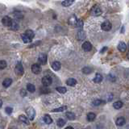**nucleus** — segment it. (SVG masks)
Segmentation results:
<instances>
[{
    "mask_svg": "<svg viewBox=\"0 0 129 129\" xmlns=\"http://www.w3.org/2000/svg\"><path fill=\"white\" fill-rule=\"evenodd\" d=\"M65 129H73V128H72V127H67Z\"/></svg>",
    "mask_w": 129,
    "mask_h": 129,
    "instance_id": "39",
    "label": "nucleus"
},
{
    "mask_svg": "<svg viewBox=\"0 0 129 129\" xmlns=\"http://www.w3.org/2000/svg\"><path fill=\"white\" fill-rule=\"evenodd\" d=\"M25 34L28 35L29 38L31 39H33L34 38V36H35V34H34V32H33L32 30H27L26 32H25Z\"/></svg>",
    "mask_w": 129,
    "mask_h": 129,
    "instance_id": "24",
    "label": "nucleus"
},
{
    "mask_svg": "<svg viewBox=\"0 0 129 129\" xmlns=\"http://www.w3.org/2000/svg\"><path fill=\"white\" fill-rule=\"evenodd\" d=\"M111 27H112L111 23L109 21L103 22V23H102V25H101L102 29H103V31H105V32H108V31H110L111 29Z\"/></svg>",
    "mask_w": 129,
    "mask_h": 129,
    "instance_id": "5",
    "label": "nucleus"
},
{
    "mask_svg": "<svg viewBox=\"0 0 129 129\" xmlns=\"http://www.w3.org/2000/svg\"><path fill=\"white\" fill-rule=\"evenodd\" d=\"M77 20H78V19H77V18L73 15V16H72L70 19V23L71 24V25H77Z\"/></svg>",
    "mask_w": 129,
    "mask_h": 129,
    "instance_id": "25",
    "label": "nucleus"
},
{
    "mask_svg": "<svg viewBox=\"0 0 129 129\" xmlns=\"http://www.w3.org/2000/svg\"><path fill=\"white\" fill-rule=\"evenodd\" d=\"M66 84L70 86H74L77 84V81L74 78H69L66 81Z\"/></svg>",
    "mask_w": 129,
    "mask_h": 129,
    "instance_id": "19",
    "label": "nucleus"
},
{
    "mask_svg": "<svg viewBox=\"0 0 129 129\" xmlns=\"http://www.w3.org/2000/svg\"><path fill=\"white\" fill-rule=\"evenodd\" d=\"M102 81H103V76L100 73H96V75H95L94 78V82L95 83H100Z\"/></svg>",
    "mask_w": 129,
    "mask_h": 129,
    "instance_id": "17",
    "label": "nucleus"
},
{
    "mask_svg": "<svg viewBox=\"0 0 129 129\" xmlns=\"http://www.w3.org/2000/svg\"><path fill=\"white\" fill-rule=\"evenodd\" d=\"M32 71L33 73H35V74H39L41 72V65L38 64H32Z\"/></svg>",
    "mask_w": 129,
    "mask_h": 129,
    "instance_id": "7",
    "label": "nucleus"
},
{
    "mask_svg": "<svg viewBox=\"0 0 129 129\" xmlns=\"http://www.w3.org/2000/svg\"><path fill=\"white\" fill-rule=\"evenodd\" d=\"M38 61L41 64H45L47 63V56L44 53H41L38 57Z\"/></svg>",
    "mask_w": 129,
    "mask_h": 129,
    "instance_id": "9",
    "label": "nucleus"
},
{
    "mask_svg": "<svg viewBox=\"0 0 129 129\" xmlns=\"http://www.w3.org/2000/svg\"><path fill=\"white\" fill-rule=\"evenodd\" d=\"M7 64H6V61H0V70H4Z\"/></svg>",
    "mask_w": 129,
    "mask_h": 129,
    "instance_id": "32",
    "label": "nucleus"
},
{
    "mask_svg": "<svg viewBox=\"0 0 129 129\" xmlns=\"http://www.w3.org/2000/svg\"><path fill=\"white\" fill-rule=\"evenodd\" d=\"M118 49L120 51L121 53H124L127 50V45L124 42H119V45H118Z\"/></svg>",
    "mask_w": 129,
    "mask_h": 129,
    "instance_id": "10",
    "label": "nucleus"
},
{
    "mask_svg": "<svg viewBox=\"0 0 129 129\" xmlns=\"http://www.w3.org/2000/svg\"><path fill=\"white\" fill-rule=\"evenodd\" d=\"M66 109H67V106H61V107H58L56 109H53L52 111L53 112H62V111H65Z\"/></svg>",
    "mask_w": 129,
    "mask_h": 129,
    "instance_id": "23",
    "label": "nucleus"
},
{
    "mask_svg": "<svg viewBox=\"0 0 129 129\" xmlns=\"http://www.w3.org/2000/svg\"><path fill=\"white\" fill-rule=\"evenodd\" d=\"M127 57H128V59L129 60V53H128V55H127Z\"/></svg>",
    "mask_w": 129,
    "mask_h": 129,
    "instance_id": "40",
    "label": "nucleus"
},
{
    "mask_svg": "<svg viewBox=\"0 0 129 129\" xmlns=\"http://www.w3.org/2000/svg\"><path fill=\"white\" fill-rule=\"evenodd\" d=\"M20 94H21V95L22 96H26L27 95V92H26V90H24V89H22L21 90V91H20Z\"/></svg>",
    "mask_w": 129,
    "mask_h": 129,
    "instance_id": "36",
    "label": "nucleus"
},
{
    "mask_svg": "<svg viewBox=\"0 0 129 129\" xmlns=\"http://www.w3.org/2000/svg\"><path fill=\"white\" fill-rule=\"evenodd\" d=\"M86 37L85 34H84V32H82V31H79L78 32V40H80V41H82V40H84Z\"/></svg>",
    "mask_w": 129,
    "mask_h": 129,
    "instance_id": "33",
    "label": "nucleus"
},
{
    "mask_svg": "<svg viewBox=\"0 0 129 129\" xmlns=\"http://www.w3.org/2000/svg\"><path fill=\"white\" fill-rule=\"evenodd\" d=\"M10 129H14V128H10Z\"/></svg>",
    "mask_w": 129,
    "mask_h": 129,
    "instance_id": "41",
    "label": "nucleus"
},
{
    "mask_svg": "<svg viewBox=\"0 0 129 129\" xmlns=\"http://www.w3.org/2000/svg\"><path fill=\"white\" fill-rule=\"evenodd\" d=\"M15 73H16V74L19 75V76H21V75L23 74L24 70H23V65H22V64L20 63V62L16 64L15 69Z\"/></svg>",
    "mask_w": 129,
    "mask_h": 129,
    "instance_id": "3",
    "label": "nucleus"
},
{
    "mask_svg": "<svg viewBox=\"0 0 129 129\" xmlns=\"http://www.w3.org/2000/svg\"><path fill=\"white\" fill-rule=\"evenodd\" d=\"M44 123H47V124H50V123H53V119H52V118L50 117L49 115H44Z\"/></svg>",
    "mask_w": 129,
    "mask_h": 129,
    "instance_id": "20",
    "label": "nucleus"
},
{
    "mask_svg": "<svg viewBox=\"0 0 129 129\" xmlns=\"http://www.w3.org/2000/svg\"><path fill=\"white\" fill-rule=\"evenodd\" d=\"M106 48H106V47H105V48H103V49H102V50H101V53H103L104 52V51H106Z\"/></svg>",
    "mask_w": 129,
    "mask_h": 129,
    "instance_id": "37",
    "label": "nucleus"
},
{
    "mask_svg": "<svg viewBox=\"0 0 129 129\" xmlns=\"http://www.w3.org/2000/svg\"><path fill=\"white\" fill-rule=\"evenodd\" d=\"M61 67V64L60 63L59 61H54L53 63L52 64V68L53 70L55 71H58L60 69Z\"/></svg>",
    "mask_w": 129,
    "mask_h": 129,
    "instance_id": "11",
    "label": "nucleus"
},
{
    "mask_svg": "<svg viewBox=\"0 0 129 129\" xmlns=\"http://www.w3.org/2000/svg\"><path fill=\"white\" fill-rule=\"evenodd\" d=\"M91 71H92V69H91L90 67H88V66H86V67L82 69V72H83L84 73H86V74H89V73H90Z\"/></svg>",
    "mask_w": 129,
    "mask_h": 129,
    "instance_id": "30",
    "label": "nucleus"
},
{
    "mask_svg": "<svg viewBox=\"0 0 129 129\" xmlns=\"http://www.w3.org/2000/svg\"><path fill=\"white\" fill-rule=\"evenodd\" d=\"M27 115H28V118L30 119V120H33L35 119V109L33 107H28L26 110Z\"/></svg>",
    "mask_w": 129,
    "mask_h": 129,
    "instance_id": "1",
    "label": "nucleus"
},
{
    "mask_svg": "<svg viewBox=\"0 0 129 129\" xmlns=\"http://www.w3.org/2000/svg\"><path fill=\"white\" fill-rule=\"evenodd\" d=\"M123 103H122L121 101H116L113 103V106H114V108L116 109V110H119V109H120L121 107H123Z\"/></svg>",
    "mask_w": 129,
    "mask_h": 129,
    "instance_id": "16",
    "label": "nucleus"
},
{
    "mask_svg": "<svg viewBox=\"0 0 129 129\" xmlns=\"http://www.w3.org/2000/svg\"><path fill=\"white\" fill-rule=\"evenodd\" d=\"M12 83V78H6L4 79V81L3 82V86L4 87H9Z\"/></svg>",
    "mask_w": 129,
    "mask_h": 129,
    "instance_id": "15",
    "label": "nucleus"
},
{
    "mask_svg": "<svg viewBox=\"0 0 129 129\" xmlns=\"http://www.w3.org/2000/svg\"><path fill=\"white\" fill-rule=\"evenodd\" d=\"M73 2H74V0H64V1L62 2L61 4L64 6H70V5H72Z\"/></svg>",
    "mask_w": 129,
    "mask_h": 129,
    "instance_id": "22",
    "label": "nucleus"
},
{
    "mask_svg": "<svg viewBox=\"0 0 129 129\" xmlns=\"http://www.w3.org/2000/svg\"><path fill=\"white\" fill-rule=\"evenodd\" d=\"M57 126H58V127L61 128V127H63L64 124H65V121H64V119H59L58 120H57Z\"/></svg>",
    "mask_w": 129,
    "mask_h": 129,
    "instance_id": "31",
    "label": "nucleus"
},
{
    "mask_svg": "<svg viewBox=\"0 0 129 129\" xmlns=\"http://www.w3.org/2000/svg\"><path fill=\"white\" fill-rule=\"evenodd\" d=\"M19 28V24H18L17 22L13 20V23L12 24V26H11V29L15 31V30H18V28Z\"/></svg>",
    "mask_w": 129,
    "mask_h": 129,
    "instance_id": "26",
    "label": "nucleus"
},
{
    "mask_svg": "<svg viewBox=\"0 0 129 129\" xmlns=\"http://www.w3.org/2000/svg\"><path fill=\"white\" fill-rule=\"evenodd\" d=\"M65 115L69 119H70V120H73V119H75V115L73 114V112H66Z\"/></svg>",
    "mask_w": 129,
    "mask_h": 129,
    "instance_id": "28",
    "label": "nucleus"
},
{
    "mask_svg": "<svg viewBox=\"0 0 129 129\" xmlns=\"http://www.w3.org/2000/svg\"><path fill=\"white\" fill-rule=\"evenodd\" d=\"M56 90L58 91L59 93H61V94H64V93H66V91H67V90H66L65 87H62V86H60V87H57Z\"/></svg>",
    "mask_w": 129,
    "mask_h": 129,
    "instance_id": "29",
    "label": "nucleus"
},
{
    "mask_svg": "<svg viewBox=\"0 0 129 129\" xmlns=\"http://www.w3.org/2000/svg\"><path fill=\"white\" fill-rule=\"evenodd\" d=\"M5 111H6V114L11 115V114H12V111H13V109H12V107H9V106H7V107H6Z\"/></svg>",
    "mask_w": 129,
    "mask_h": 129,
    "instance_id": "34",
    "label": "nucleus"
},
{
    "mask_svg": "<svg viewBox=\"0 0 129 129\" xmlns=\"http://www.w3.org/2000/svg\"><path fill=\"white\" fill-rule=\"evenodd\" d=\"M2 106H3V101H2V100H0V108L2 107Z\"/></svg>",
    "mask_w": 129,
    "mask_h": 129,
    "instance_id": "38",
    "label": "nucleus"
},
{
    "mask_svg": "<svg viewBox=\"0 0 129 129\" xmlns=\"http://www.w3.org/2000/svg\"><path fill=\"white\" fill-rule=\"evenodd\" d=\"M102 14V10L99 6H94L93 9L91 10V15L94 16H99Z\"/></svg>",
    "mask_w": 129,
    "mask_h": 129,
    "instance_id": "6",
    "label": "nucleus"
},
{
    "mask_svg": "<svg viewBox=\"0 0 129 129\" xmlns=\"http://www.w3.org/2000/svg\"><path fill=\"white\" fill-rule=\"evenodd\" d=\"M103 103H105V101H103V100L101 99H95L93 101V104H94V106H99Z\"/></svg>",
    "mask_w": 129,
    "mask_h": 129,
    "instance_id": "27",
    "label": "nucleus"
},
{
    "mask_svg": "<svg viewBox=\"0 0 129 129\" xmlns=\"http://www.w3.org/2000/svg\"><path fill=\"white\" fill-rule=\"evenodd\" d=\"M82 25H83V23H82V21L81 20V19H78L77 20V26L78 27H80V28H82Z\"/></svg>",
    "mask_w": 129,
    "mask_h": 129,
    "instance_id": "35",
    "label": "nucleus"
},
{
    "mask_svg": "<svg viewBox=\"0 0 129 129\" xmlns=\"http://www.w3.org/2000/svg\"><path fill=\"white\" fill-rule=\"evenodd\" d=\"M19 120H20L21 122H23V123H24L25 124H27V125H28V124H29V119H28V117H26L25 115H19Z\"/></svg>",
    "mask_w": 129,
    "mask_h": 129,
    "instance_id": "13",
    "label": "nucleus"
},
{
    "mask_svg": "<svg viewBox=\"0 0 129 129\" xmlns=\"http://www.w3.org/2000/svg\"><path fill=\"white\" fill-rule=\"evenodd\" d=\"M87 120L88 121H90V122H92V121H94V119H95V118H96V115L94 114V113H93V112H90V113H88L87 114Z\"/></svg>",
    "mask_w": 129,
    "mask_h": 129,
    "instance_id": "18",
    "label": "nucleus"
},
{
    "mask_svg": "<svg viewBox=\"0 0 129 129\" xmlns=\"http://www.w3.org/2000/svg\"><path fill=\"white\" fill-rule=\"evenodd\" d=\"M82 49L86 51V52H89V51L92 49V45H91V44L89 41H86L82 44Z\"/></svg>",
    "mask_w": 129,
    "mask_h": 129,
    "instance_id": "8",
    "label": "nucleus"
},
{
    "mask_svg": "<svg viewBox=\"0 0 129 129\" xmlns=\"http://www.w3.org/2000/svg\"><path fill=\"white\" fill-rule=\"evenodd\" d=\"M27 90H28L31 93H33V92H35V86L33 85V84L28 83V85H27Z\"/></svg>",
    "mask_w": 129,
    "mask_h": 129,
    "instance_id": "21",
    "label": "nucleus"
},
{
    "mask_svg": "<svg viewBox=\"0 0 129 129\" xmlns=\"http://www.w3.org/2000/svg\"><path fill=\"white\" fill-rule=\"evenodd\" d=\"M21 37H22V40H23V43H25V44H28V43H31L32 42V40L29 38V37L25 33H23V34H22L21 35Z\"/></svg>",
    "mask_w": 129,
    "mask_h": 129,
    "instance_id": "14",
    "label": "nucleus"
},
{
    "mask_svg": "<svg viewBox=\"0 0 129 129\" xmlns=\"http://www.w3.org/2000/svg\"><path fill=\"white\" fill-rule=\"evenodd\" d=\"M42 84L44 86H50L51 84H52V82H53V80L52 78H51L50 77H48V76H45V77H44L43 78H42Z\"/></svg>",
    "mask_w": 129,
    "mask_h": 129,
    "instance_id": "4",
    "label": "nucleus"
},
{
    "mask_svg": "<svg viewBox=\"0 0 129 129\" xmlns=\"http://www.w3.org/2000/svg\"><path fill=\"white\" fill-rule=\"evenodd\" d=\"M2 23L5 27H9V28H11V26H12V24L13 23V20L12 18H10L9 16H4L3 18V19H2Z\"/></svg>",
    "mask_w": 129,
    "mask_h": 129,
    "instance_id": "2",
    "label": "nucleus"
},
{
    "mask_svg": "<svg viewBox=\"0 0 129 129\" xmlns=\"http://www.w3.org/2000/svg\"><path fill=\"white\" fill-rule=\"evenodd\" d=\"M125 123H126V120L123 117H119L116 119V124L119 127L123 126L124 124H125Z\"/></svg>",
    "mask_w": 129,
    "mask_h": 129,
    "instance_id": "12",
    "label": "nucleus"
}]
</instances>
